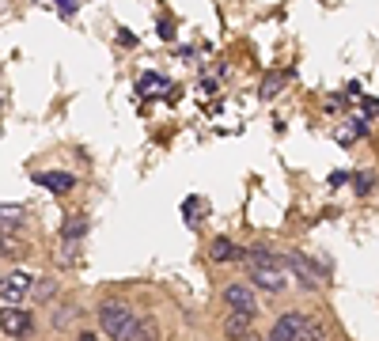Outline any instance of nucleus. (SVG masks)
<instances>
[{
    "instance_id": "1",
    "label": "nucleus",
    "mask_w": 379,
    "mask_h": 341,
    "mask_svg": "<svg viewBox=\"0 0 379 341\" xmlns=\"http://www.w3.org/2000/svg\"><path fill=\"white\" fill-rule=\"evenodd\" d=\"M133 307L129 303H121V300H110V303H103L99 307V326H103V334L106 337H126L129 334V326H133Z\"/></svg>"
},
{
    "instance_id": "2",
    "label": "nucleus",
    "mask_w": 379,
    "mask_h": 341,
    "mask_svg": "<svg viewBox=\"0 0 379 341\" xmlns=\"http://www.w3.org/2000/svg\"><path fill=\"white\" fill-rule=\"evenodd\" d=\"M251 281L258 284V289H265V292H281L285 289V269L277 266V262L270 258V262H251Z\"/></svg>"
},
{
    "instance_id": "3",
    "label": "nucleus",
    "mask_w": 379,
    "mask_h": 341,
    "mask_svg": "<svg viewBox=\"0 0 379 341\" xmlns=\"http://www.w3.org/2000/svg\"><path fill=\"white\" fill-rule=\"evenodd\" d=\"M304 330H307V315L288 311V315L277 318V326L270 330V337H265V341H304Z\"/></svg>"
},
{
    "instance_id": "4",
    "label": "nucleus",
    "mask_w": 379,
    "mask_h": 341,
    "mask_svg": "<svg viewBox=\"0 0 379 341\" xmlns=\"http://www.w3.org/2000/svg\"><path fill=\"white\" fill-rule=\"evenodd\" d=\"M285 266L296 273L304 289H319V284H322V273H319V266H315V262H311L307 255H300V250H288V255H285Z\"/></svg>"
},
{
    "instance_id": "5",
    "label": "nucleus",
    "mask_w": 379,
    "mask_h": 341,
    "mask_svg": "<svg viewBox=\"0 0 379 341\" xmlns=\"http://www.w3.org/2000/svg\"><path fill=\"white\" fill-rule=\"evenodd\" d=\"M224 303L228 307H236V311H243V315H258V296L251 292V284H228L224 289Z\"/></svg>"
},
{
    "instance_id": "6",
    "label": "nucleus",
    "mask_w": 379,
    "mask_h": 341,
    "mask_svg": "<svg viewBox=\"0 0 379 341\" xmlns=\"http://www.w3.org/2000/svg\"><path fill=\"white\" fill-rule=\"evenodd\" d=\"M0 326H4L8 337H23V334H31V315L19 311V307H12V303H4V318H0Z\"/></svg>"
},
{
    "instance_id": "7",
    "label": "nucleus",
    "mask_w": 379,
    "mask_h": 341,
    "mask_svg": "<svg viewBox=\"0 0 379 341\" xmlns=\"http://www.w3.org/2000/svg\"><path fill=\"white\" fill-rule=\"evenodd\" d=\"M243 255H251V250H243L239 243H231L228 235H216L213 243H209V258H213V262H239Z\"/></svg>"
},
{
    "instance_id": "8",
    "label": "nucleus",
    "mask_w": 379,
    "mask_h": 341,
    "mask_svg": "<svg viewBox=\"0 0 379 341\" xmlns=\"http://www.w3.org/2000/svg\"><path fill=\"white\" fill-rule=\"evenodd\" d=\"M121 341H160V323H155L152 315H137L129 326V334Z\"/></svg>"
},
{
    "instance_id": "9",
    "label": "nucleus",
    "mask_w": 379,
    "mask_h": 341,
    "mask_svg": "<svg viewBox=\"0 0 379 341\" xmlns=\"http://www.w3.org/2000/svg\"><path fill=\"white\" fill-rule=\"evenodd\" d=\"M35 182L46 186L50 194H72V186H76L69 171H42V174H35Z\"/></svg>"
},
{
    "instance_id": "10",
    "label": "nucleus",
    "mask_w": 379,
    "mask_h": 341,
    "mask_svg": "<svg viewBox=\"0 0 379 341\" xmlns=\"http://www.w3.org/2000/svg\"><path fill=\"white\" fill-rule=\"evenodd\" d=\"M31 284H35V281H31L27 273H19V269L8 273V277H4V289H0V292H4V303H16L19 296H27Z\"/></svg>"
},
{
    "instance_id": "11",
    "label": "nucleus",
    "mask_w": 379,
    "mask_h": 341,
    "mask_svg": "<svg viewBox=\"0 0 379 341\" xmlns=\"http://www.w3.org/2000/svg\"><path fill=\"white\" fill-rule=\"evenodd\" d=\"M285 84H288V72H270V76H265V80H262L258 95H262V99H273V95L281 91Z\"/></svg>"
},
{
    "instance_id": "12",
    "label": "nucleus",
    "mask_w": 379,
    "mask_h": 341,
    "mask_svg": "<svg viewBox=\"0 0 379 341\" xmlns=\"http://www.w3.org/2000/svg\"><path fill=\"white\" fill-rule=\"evenodd\" d=\"M31 296H35L38 303L53 300V296H57V281H53V277H42V281H35V284H31Z\"/></svg>"
},
{
    "instance_id": "13",
    "label": "nucleus",
    "mask_w": 379,
    "mask_h": 341,
    "mask_svg": "<svg viewBox=\"0 0 379 341\" xmlns=\"http://www.w3.org/2000/svg\"><path fill=\"white\" fill-rule=\"evenodd\" d=\"M152 91H167V76H155V72H144L141 76L137 95H152Z\"/></svg>"
},
{
    "instance_id": "14",
    "label": "nucleus",
    "mask_w": 379,
    "mask_h": 341,
    "mask_svg": "<svg viewBox=\"0 0 379 341\" xmlns=\"http://www.w3.org/2000/svg\"><path fill=\"white\" fill-rule=\"evenodd\" d=\"M247 326H251V315L236 311V315L224 323V334H228V337H243V334H247Z\"/></svg>"
},
{
    "instance_id": "15",
    "label": "nucleus",
    "mask_w": 379,
    "mask_h": 341,
    "mask_svg": "<svg viewBox=\"0 0 379 341\" xmlns=\"http://www.w3.org/2000/svg\"><path fill=\"white\" fill-rule=\"evenodd\" d=\"M61 235H65V243H72V239L87 235V224H84V220H76V216H72L69 224H65V232H61Z\"/></svg>"
},
{
    "instance_id": "16",
    "label": "nucleus",
    "mask_w": 379,
    "mask_h": 341,
    "mask_svg": "<svg viewBox=\"0 0 379 341\" xmlns=\"http://www.w3.org/2000/svg\"><path fill=\"white\" fill-rule=\"evenodd\" d=\"M372 186H375V174H372V171H361V174H356V194H372Z\"/></svg>"
},
{
    "instance_id": "17",
    "label": "nucleus",
    "mask_w": 379,
    "mask_h": 341,
    "mask_svg": "<svg viewBox=\"0 0 379 341\" xmlns=\"http://www.w3.org/2000/svg\"><path fill=\"white\" fill-rule=\"evenodd\" d=\"M72 315H80V307H61V311H57V318H53V326H57V330H65V326L72 323Z\"/></svg>"
},
{
    "instance_id": "18",
    "label": "nucleus",
    "mask_w": 379,
    "mask_h": 341,
    "mask_svg": "<svg viewBox=\"0 0 379 341\" xmlns=\"http://www.w3.org/2000/svg\"><path fill=\"white\" fill-rule=\"evenodd\" d=\"M304 341H322V323H319V318H307V330H304Z\"/></svg>"
},
{
    "instance_id": "19",
    "label": "nucleus",
    "mask_w": 379,
    "mask_h": 341,
    "mask_svg": "<svg viewBox=\"0 0 379 341\" xmlns=\"http://www.w3.org/2000/svg\"><path fill=\"white\" fill-rule=\"evenodd\" d=\"M118 42H121L126 50H133V46H137V35H133L129 27H121V30H118Z\"/></svg>"
},
{
    "instance_id": "20",
    "label": "nucleus",
    "mask_w": 379,
    "mask_h": 341,
    "mask_svg": "<svg viewBox=\"0 0 379 341\" xmlns=\"http://www.w3.org/2000/svg\"><path fill=\"white\" fill-rule=\"evenodd\" d=\"M16 224H19V208L4 205V228H16Z\"/></svg>"
},
{
    "instance_id": "21",
    "label": "nucleus",
    "mask_w": 379,
    "mask_h": 341,
    "mask_svg": "<svg viewBox=\"0 0 379 341\" xmlns=\"http://www.w3.org/2000/svg\"><path fill=\"white\" fill-rule=\"evenodd\" d=\"M57 8H61L65 16H72L76 12V0H57Z\"/></svg>"
},
{
    "instance_id": "22",
    "label": "nucleus",
    "mask_w": 379,
    "mask_h": 341,
    "mask_svg": "<svg viewBox=\"0 0 379 341\" xmlns=\"http://www.w3.org/2000/svg\"><path fill=\"white\" fill-rule=\"evenodd\" d=\"M364 110L368 114H379V99H364Z\"/></svg>"
},
{
    "instance_id": "23",
    "label": "nucleus",
    "mask_w": 379,
    "mask_h": 341,
    "mask_svg": "<svg viewBox=\"0 0 379 341\" xmlns=\"http://www.w3.org/2000/svg\"><path fill=\"white\" fill-rule=\"evenodd\" d=\"M80 341H99L95 334H80Z\"/></svg>"
},
{
    "instance_id": "24",
    "label": "nucleus",
    "mask_w": 379,
    "mask_h": 341,
    "mask_svg": "<svg viewBox=\"0 0 379 341\" xmlns=\"http://www.w3.org/2000/svg\"><path fill=\"white\" fill-rule=\"evenodd\" d=\"M243 341H254V337H243Z\"/></svg>"
}]
</instances>
